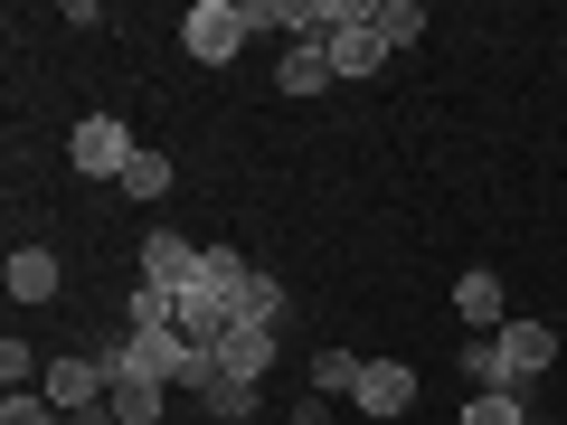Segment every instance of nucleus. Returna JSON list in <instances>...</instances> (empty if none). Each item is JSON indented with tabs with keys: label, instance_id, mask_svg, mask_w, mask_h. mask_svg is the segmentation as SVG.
Listing matches in <instances>:
<instances>
[{
	"label": "nucleus",
	"instance_id": "aec40b11",
	"mask_svg": "<svg viewBox=\"0 0 567 425\" xmlns=\"http://www.w3.org/2000/svg\"><path fill=\"white\" fill-rule=\"evenodd\" d=\"M237 322H265V331L284 322V283L265 274V265H256V274H246V303H237Z\"/></svg>",
	"mask_w": 567,
	"mask_h": 425
},
{
	"label": "nucleus",
	"instance_id": "7ed1b4c3",
	"mask_svg": "<svg viewBox=\"0 0 567 425\" xmlns=\"http://www.w3.org/2000/svg\"><path fill=\"white\" fill-rule=\"evenodd\" d=\"M142 283H162V293H189V283H199V246H189L181 227H152V237H142Z\"/></svg>",
	"mask_w": 567,
	"mask_h": 425
},
{
	"label": "nucleus",
	"instance_id": "0eeeda50",
	"mask_svg": "<svg viewBox=\"0 0 567 425\" xmlns=\"http://www.w3.org/2000/svg\"><path fill=\"white\" fill-rule=\"evenodd\" d=\"M464 387H473V397H502V387H520V379H511L502 331H473V341H464Z\"/></svg>",
	"mask_w": 567,
	"mask_h": 425
},
{
	"label": "nucleus",
	"instance_id": "dca6fc26",
	"mask_svg": "<svg viewBox=\"0 0 567 425\" xmlns=\"http://www.w3.org/2000/svg\"><path fill=\"white\" fill-rule=\"evenodd\" d=\"M275 85H284V95H322V85H331V48H284Z\"/></svg>",
	"mask_w": 567,
	"mask_h": 425
},
{
	"label": "nucleus",
	"instance_id": "423d86ee",
	"mask_svg": "<svg viewBox=\"0 0 567 425\" xmlns=\"http://www.w3.org/2000/svg\"><path fill=\"white\" fill-rule=\"evenodd\" d=\"M454 312H464L473 331H502V322H511V293H502V274H492V265H473V274L454 283Z\"/></svg>",
	"mask_w": 567,
	"mask_h": 425
},
{
	"label": "nucleus",
	"instance_id": "39448f33",
	"mask_svg": "<svg viewBox=\"0 0 567 425\" xmlns=\"http://www.w3.org/2000/svg\"><path fill=\"white\" fill-rule=\"evenodd\" d=\"M388 58H398V48L379 39V10H369L360 29H341V39H331V76H379Z\"/></svg>",
	"mask_w": 567,
	"mask_h": 425
},
{
	"label": "nucleus",
	"instance_id": "f257e3e1",
	"mask_svg": "<svg viewBox=\"0 0 567 425\" xmlns=\"http://www.w3.org/2000/svg\"><path fill=\"white\" fill-rule=\"evenodd\" d=\"M133 152H142V142L123 133L114 114H85L76 133H66V162H76L85 180H123V170H133Z\"/></svg>",
	"mask_w": 567,
	"mask_h": 425
},
{
	"label": "nucleus",
	"instance_id": "5701e85b",
	"mask_svg": "<svg viewBox=\"0 0 567 425\" xmlns=\"http://www.w3.org/2000/svg\"><path fill=\"white\" fill-rule=\"evenodd\" d=\"M29 369H39V350H29L20 331H10V341H0V379H10V387H29Z\"/></svg>",
	"mask_w": 567,
	"mask_h": 425
},
{
	"label": "nucleus",
	"instance_id": "2eb2a0df",
	"mask_svg": "<svg viewBox=\"0 0 567 425\" xmlns=\"http://www.w3.org/2000/svg\"><path fill=\"white\" fill-rule=\"evenodd\" d=\"M208 416H218V425H256L265 416V397H256V379H227V369H218V387H208Z\"/></svg>",
	"mask_w": 567,
	"mask_h": 425
},
{
	"label": "nucleus",
	"instance_id": "20e7f679",
	"mask_svg": "<svg viewBox=\"0 0 567 425\" xmlns=\"http://www.w3.org/2000/svg\"><path fill=\"white\" fill-rule=\"evenodd\" d=\"M350 406H369V416H406V406H416V369L369 360V369H360V397H350Z\"/></svg>",
	"mask_w": 567,
	"mask_h": 425
},
{
	"label": "nucleus",
	"instance_id": "9d476101",
	"mask_svg": "<svg viewBox=\"0 0 567 425\" xmlns=\"http://www.w3.org/2000/svg\"><path fill=\"white\" fill-rule=\"evenodd\" d=\"M502 350H511V379L529 387L548 360H558V331H548V322H502Z\"/></svg>",
	"mask_w": 567,
	"mask_h": 425
},
{
	"label": "nucleus",
	"instance_id": "f03ea898",
	"mask_svg": "<svg viewBox=\"0 0 567 425\" xmlns=\"http://www.w3.org/2000/svg\"><path fill=\"white\" fill-rule=\"evenodd\" d=\"M181 39H189V58H199V66H227L246 39H256V29H246V0H199V10L181 20Z\"/></svg>",
	"mask_w": 567,
	"mask_h": 425
},
{
	"label": "nucleus",
	"instance_id": "9b49d317",
	"mask_svg": "<svg viewBox=\"0 0 567 425\" xmlns=\"http://www.w3.org/2000/svg\"><path fill=\"white\" fill-rule=\"evenodd\" d=\"M39 387H48V406H58V416H76V406H95V397H104V369H95V360H58Z\"/></svg>",
	"mask_w": 567,
	"mask_h": 425
},
{
	"label": "nucleus",
	"instance_id": "ddd939ff",
	"mask_svg": "<svg viewBox=\"0 0 567 425\" xmlns=\"http://www.w3.org/2000/svg\"><path fill=\"white\" fill-rule=\"evenodd\" d=\"M181 360H189V341H181V331H133V379L181 387Z\"/></svg>",
	"mask_w": 567,
	"mask_h": 425
},
{
	"label": "nucleus",
	"instance_id": "f8f14e48",
	"mask_svg": "<svg viewBox=\"0 0 567 425\" xmlns=\"http://www.w3.org/2000/svg\"><path fill=\"white\" fill-rule=\"evenodd\" d=\"M0 274H10V293H20V303H58V256H48V246H10V265H0Z\"/></svg>",
	"mask_w": 567,
	"mask_h": 425
},
{
	"label": "nucleus",
	"instance_id": "393cba45",
	"mask_svg": "<svg viewBox=\"0 0 567 425\" xmlns=\"http://www.w3.org/2000/svg\"><path fill=\"white\" fill-rule=\"evenodd\" d=\"M293 425H331V406H322V397H312V406H293Z\"/></svg>",
	"mask_w": 567,
	"mask_h": 425
},
{
	"label": "nucleus",
	"instance_id": "412c9836",
	"mask_svg": "<svg viewBox=\"0 0 567 425\" xmlns=\"http://www.w3.org/2000/svg\"><path fill=\"white\" fill-rule=\"evenodd\" d=\"M464 425H529V387H502V397H473Z\"/></svg>",
	"mask_w": 567,
	"mask_h": 425
},
{
	"label": "nucleus",
	"instance_id": "b1692460",
	"mask_svg": "<svg viewBox=\"0 0 567 425\" xmlns=\"http://www.w3.org/2000/svg\"><path fill=\"white\" fill-rule=\"evenodd\" d=\"M66 425H123V416H114V397H95V406H76Z\"/></svg>",
	"mask_w": 567,
	"mask_h": 425
},
{
	"label": "nucleus",
	"instance_id": "f3484780",
	"mask_svg": "<svg viewBox=\"0 0 567 425\" xmlns=\"http://www.w3.org/2000/svg\"><path fill=\"white\" fill-rule=\"evenodd\" d=\"M360 369L369 360H350V350H312V397H360Z\"/></svg>",
	"mask_w": 567,
	"mask_h": 425
},
{
	"label": "nucleus",
	"instance_id": "6e6552de",
	"mask_svg": "<svg viewBox=\"0 0 567 425\" xmlns=\"http://www.w3.org/2000/svg\"><path fill=\"white\" fill-rule=\"evenodd\" d=\"M275 331H265V322H237V331H227V350H218V369H227V379H256L265 387V369H275Z\"/></svg>",
	"mask_w": 567,
	"mask_h": 425
},
{
	"label": "nucleus",
	"instance_id": "4be33fe9",
	"mask_svg": "<svg viewBox=\"0 0 567 425\" xmlns=\"http://www.w3.org/2000/svg\"><path fill=\"white\" fill-rule=\"evenodd\" d=\"M0 425H66V416L48 406V387H10L0 397Z\"/></svg>",
	"mask_w": 567,
	"mask_h": 425
},
{
	"label": "nucleus",
	"instance_id": "4468645a",
	"mask_svg": "<svg viewBox=\"0 0 567 425\" xmlns=\"http://www.w3.org/2000/svg\"><path fill=\"white\" fill-rule=\"evenodd\" d=\"M104 397H114V416H123V425H152V416H171V387H162V379H114Z\"/></svg>",
	"mask_w": 567,
	"mask_h": 425
},
{
	"label": "nucleus",
	"instance_id": "a211bd4d",
	"mask_svg": "<svg viewBox=\"0 0 567 425\" xmlns=\"http://www.w3.org/2000/svg\"><path fill=\"white\" fill-rule=\"evenodd\" d=\"M123 199H171V152H133V170H123Z\"/></svg>",
	"mask_w": 567,
	"mask_h": 425
},
{
	"label": "nucleus",
	"instance_id": "1a4fd4ad",
	"mask_svg": "<svg viewBox=\"0 0 567 425\" xmlns=\"http://www.w3.org/2000/svg\"><path fill=\"white\" fill-rule=\"evenodd\" d=\"M246 274H256V265H246V246H199V283H189V293H218V303H246Z\"/></svg>",
	"mask_w": 567,
	"mask_h": 425
},
{
	"label": "nucleus",
	"instance_id": "6ab92c4d",
	"mask_svg": "<svg viewBox=\"0 0 567 425\" xmlns=\"http://www.w3.org/2000/svg\"><path fill=\"white\" fill-rule=\"evenodd\" d=\"M379 39L388 48H416L425 39V0H379Z\"/></svg>",
	"mask_w": 567,
	"mask_h": 425
}]
</instances>
